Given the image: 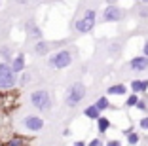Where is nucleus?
Returning a JSON list of instances; mask_svg holds the SVG:
<instances>
[{
    "label": "nucleus",
    "mask_w": 148,
    "mask_h": 146,
    "mask_svg": "<svg viewBox=\"0 0 148 146\" xmlns=\"http://www.w3.org/2000/svg\"><path fill=\"white\" fill-rule=\"evenodd\" d=\"M31 104L40 112H48L53 106V99H51V95H49V91L38 89V91H32L31 93Z\"/></svg>",
    "instance_id": "1"
},
{
    "label": "nucleus",
    "mask_w": 148,
    "mask_h": 146,
    "mask_svg": "<svg viewBox=\"0 0 148 146\" xmlns=\"http://www.w3.org/2000/svg\"><path fill=\"white\" fill-rule=\"evenodd\" d=\"M86 99V86H84L82 82H76L72 84V86L66 89V95H65V103L66 106L74 108V106H78L82 101Z\"/></svg>",
    "instance_id": "2"
},
{
    "label": "nucleus",
    "mask_w": 148,
    "mask_h": 146,
    "mask_svg": "<svg viewBox=\"0 0 148 146\" xmlns=\"http://www.w3.org/2000/svg\"><path fill=\"white\" fill-rule=\"evenodd\" d=\"M17 84V76L12 70L10 63L0 61V89H13Z\"/></svg>",
    "instance_id": "3"
},
{
    "label": "nucleus",
    "mask_w": 148,
    "mask_h": 146,
    "mask_svg": "<svg viewBox=\"0 0 148 146\" xmlns=\"http://www.w3.org/2000/svg\"><path fill=\"white\" fill-rule=\"evenodd\" d=\"M72 63V49H59L49 57V66L57 70H63L66 66H70Z\"/></svg>",
    "instance_id": "4"
},
{
    "label": "nucleus",
    "mask_w": 148,
    "mask_h": 146,
    "mask_svg": "<svg viewBox=\"0 0 148 146\" xmlns=\"http://www.w3.org/2000/svg\"><path fill=\"white\" fill-rule=\"evenodd\" d=\"M95 21H97V13L95 10H87L86 13H84L82 17L76 21V30L78 32H82V34H87V32H91L93 27H95Z\"/></svg>",
    "instance_id": "5"
},
{
    "label": "nucleus",
    "mask_w": 148,
    "mask_h": 146,
    "mask_svg": "<svg viewBox=\"0 0 148 146\" xmlns=\"http://www.w3.org/2000/svg\"><path fill=\"white\" fill-rule=\"evenodd\" d=\"M23 127L27 131H31V133H38V131L44 129V120L38 116H27L23 118Z\"/></svg>",
    "instance_id": "6"
},
{
    "label": "nucleus",
    "mask_w": 148,
    "mask_h": 146,
    "mask_svg": "<svg viewBox=\"0 0 148 146\" xmlns=\"http://www.w3.org/2000/svg\"><path fill=\"white\" fill-rule=\"evenodd\" d=\"M122 10L118 8V6H106L105 8V12H103V21H106V23H116V21H120L122 19Z\"/></svg>",
    "instance_id": "7"
},
{
    "label": "nucleus",
    "mask_w": 148,
    "mask_h": 146,
    "mask_svg": "<svg viewBox=\"0 0 148 146\" xmlns=\"http://www.w3.org/2000/svg\"><path fill=\"white\" fill-rule=\"evenodd\" d=\"M129 66H131V70H135V72H144V70L148 69V57H144V55L133 57V59L129 61Z\"/></svg>",
    "instance_id": "8"
},
{
    "label": "nucleus",
    "mask_w": 148,
    "mask_h": 146,
    "mask_svg": "<svg viewBox=\"0 0 148 146\" xmlns=\"http://www.w3.org/2000/svg\"><path fill=\"white\" fill-rule=\"evenodd\" d=\"M10 66H12V70L15 74H17V72H23V70H25V55H23V53H17V55L12 59Z\"/></svg>",
    "instance_id": "9"
},
{
    "label": "nucleus",
    "mask_w": 148,
    "mask_h": 146,
    "mask_svg": "<svg viewBox=\"0 0 148 146\" xmlns=\"http://www.w3.org/2000/svg\"><path fill=\"white\" fill-rule=\"evenodd\" d=\"M25 29H27V34L31 36V38H36V40H42V30H40V27L36 25V23H32V21H29L25 25Z\"/></svg>",
    "instance_id": "10"
},
{
    "label": "nucleus",
    "mask_w": 148,
    "mask_h": 146,
    "mask_svg": "<svg viewBox=\"0 0 148 146\" xmlns=\"http://www.w3.org/2000/svg\"><path fill=\"white\" fill-rule=\"evenodd\" d=\"M129 87L133 93H144V91H148V80H133Z\"/></svg>",
    "instance_id": "11"
},
{
    "label": "nucleus",
    "mask_w": 148,
    "mask_h": 146,
    "mask_svg": "<svg viewBox=\"0 0 148 146\" xmlns=\"http://www.w3.org/2000/svg\"><path fill=\"white\" fill-rule=\"evenodd\" d=\"M84 116L89 118V120H99L101 118V110L95 106V104H89V106L84 108Z\"/></svg>",
    "instance_id": "12"
},
{
    "label": "nucleus",
    "mask_w": 148,
    "mask_h": 146,
    "mask_svg": "<svg viewBox=\"0 0 148 146\" xmlns=\"http://www.w3.org/2000/svg\"><path fill=\"white\" fill-rule=\"evenodd\" d=\"M110 125H112V123H110V120H108V118L101 116L99 120H97V131H99V135H105L106 131L110 129Z\"/></svg>",
    "instance_id": "13"
},
{
    "label": "nucleus",
    "mask_w": 148,
    "mask_h": 146,
    "mask_svg": "<svg viewBox=\"0 0 148 146\" xmlns=\"http://www.w3.org/2000/svg\"><path fill=\"white\" fill-rule=\"evenodd\" d=\"M4 146H29V141L19 137V135H13L12 138H8V141L4 142Z\"/></svg>",
    "instance_id": "14"
},
{
    "label": "nucleus",
    "mask_w": 148,
    "mask_h": 146,
    "mask_svg": "<svg viewBox=\"0 0 148 146\" xmlns=\"http://www.w3.org/2000/svg\"><path fill=\"white\" fill-rule=\"evenodd\" d=\"M106 93L108 95H122L123 97V95L127 93V87L123 86V84H114V86H110L108 89H106Z\"/></svg>",
    "instance_id": "15"
},
{
    "label": "nucleus",
    "mask_w": 148,
    "mask_h": 146,
    "mask_svg": "<svg viewBox=\"0 0 148 146\" xmlns=\"http://www.w3.org/2000/svg\"><path fill=\"white\" fill-rule=\"evenodd\" d=\"M48 51H49V44L44 42V40H38L34 46V53L36 55H48Z\"/></svg>",
    "instance_id": "16"
},
{
    "label": "nucleus",
    "mask_w": 148,
    "mask_h": 146,
    "mask_svg": "<svg viewBox=\"0 0 148 146\" xmlns=\"http://www.w3.org/2000/svg\"><path fill=\"white\" fill-rule=\"evenodd\" d=\"M95 106L99 108L101 112H105L106 108H110V101H108V97H105V95H103V97H99V99H97V103H95Z\"/></svg>",
    "instance_id": "17"
},
{
    "label": "nucleus",
    "mask_w": 148,
    "mask_h": 146,
    "mask_svg": "<svg viewBox=\"0 0 148 146\" xmlns=\"http://www.w3.org/2000/svg\"><path fill=\"white\" fill-rule=\"evenodd\" d=\"M0 57H2V59H4V63H12V59H13V55L12 53H10V47L8 46H0Z\"/></svg>",
    "instance_id": "18"
},
{
    "label": "nucleus",
    "mask_w": 148,
    "mask_h": 146,
    "mask_svg": "<svg viewBox=\"0 0 148 146\" xmlns=\"http://www.w3.org/2000/svg\"><path fill=\"white\" fill-rule=\"evenodd\" d=\"M139 142H140V137H139V133H133L131 135H127V146H139Z\"/></svg>",
    "instance_id": "19"
},
{
    "label": "nucleus",
    "mask_w": 148,
    "mask_h": 146,
    "mask_svg": "<svg viewBox=\"0 0 148 146\" xmlns=\"http://www.w3.org/2000/svg\"><path fill=\"white\" fill-rule=\"evenodd\" d=\"M137 103H139V97H137V93L129 95L125 99V106H137Z\"/></svg>",
    "instance_id": "20"
},
{
    "label": "nucleus",
    "mask_w": 148,
    "mask_h": 146,
    "mask_svg": "<svg viewBox=\"0 0 148 146\" xmlns=\"http://www.w3.org/2000/svg\"><path fill=\"white\" fill-rule=\"evenodd\" d=\"M31 80H32L31 74H29V72H23V74H21V78H19L17 82L21 84V86H27V84H31Z\"/></svg>",
    "instance_id": "21"
},
{
    "label": "nucleus",
    "mask_w": 148,
    "mask_h": 146,
    "mask_svg": "<svg viewBox=\"0 0 148 146\" xmlns=\"http://www.w3.org/2000/svg\"><path fill=\"white\" fill-rule=\"evenodd\" d=\"M87 146H105V142H103L99 137H97V138H91V141L87 142Z\"/></svg>",
    "instance_id": "22"
},
{
    "label": "nucleus",
    "mask_w": 148,
    "mask_h": 146,
    "mask_svg": "<svg viewBox=\"0 0 148 146\" xmlns=\"http://www.w3.org/2000/svg\"><path fill=\"white\" fill-rule=\"evenodd\" d=\"M139 127H140V129H144V131H148V116L140 118V121H139Z\"/></svg>",
    "instance_id": "23"
},
{
    "label": "nucleus",
    "mask_w": 148,
    "mask_h": 146,
    "mask_svg": "<svg viewBox=\"0 0 148 146\" xmlns=\"http://www.w3.org/2000/svg\"><path fill=\"white\" fill-rule=\"evenodd\" d=\"M137 108H139V110H143V112H146V103L139 99V103H137Z\"/></svg>",
    "instance_id": "24"
},
{
    "label": "nucleus",
    "mask_w": 148,
    "mask_h": 146,
    "mask_svg": "<svg viewBox=\"0 0 148 146\" xmlns=\"http://www.w3.org/2000/svg\"><path fill=\"white\" fill-rule=\"evenodd\" d=\"M105 146H122V142L120 141H108V142H105Z\"/></svg>",
    "instance_id": "25"
},
{
    "label": "nucleus",
    "mask_w": 148,
    "mask_h": 146,
    "mask_svg": "<svg viewBox=\"0 0 148 146\" xmlns=\"http://www.w3.org/2000/svg\"><path fill=\"white\" fill-rule=\"evenodd\" d=\"M72 146H87V142H84V141H74Z\"/></svg>",
    "instance_id": "26"
},
{
    "label": "nucleus",
    "mask_w": 148,
    "mask_h": 146,
    "mask_svg": "<svg viewBox=\"0 0 148 146\" xmlns=\"http://www.w3.org/2000/svg\"><path fill=\"white\" fill-rule=\"evenodd\" d=\"M143 53H144V57H148V40L144 42V47H143Z\"/></svg>",
    "instance_id": "27"
},
{
    "label": "nucleus",
    "mask_w": 148,
    "mask_h": 146,
    "mask_svg": "<svg viewBox=\"0 0 148 146\" xmlns=\"http://www.w3.org/2000/svg\"><path fill=\"white\" fill-rule=\"evenodd\" d=\"M19 4H29V2H32V0H17Z\"/></svg>",
    "instance_id": "28"
},
{
    "label": "nucleus",
    "mask_w": 148,
    "mask_h": 146,
    "mask_svg": "<svg viewBox=\"0 0 148 146\" xmlns=\"http://www.w3.org/2000/svg\"><path fill=\"white\" fill-rule=\"evenodd\" d=\"M143 2H144V4H148V0H143Z\"/></svg>",
    "instance_id": "29"
}]
</instances>
